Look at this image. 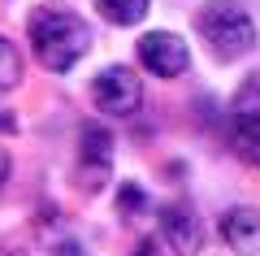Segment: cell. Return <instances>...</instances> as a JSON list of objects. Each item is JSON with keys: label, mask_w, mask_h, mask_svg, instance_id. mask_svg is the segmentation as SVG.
I'll use <instances>...</instances> for the list:
<instances>
[{"label": "cell", "mask_w": 260, "mask_h": 256, "mask_svg": "<svg viewBox=\"0 0 260 256\" xmlns=\"http://www.w3.org/2000/svg\"><path fill=\"white\" fill-rule=\"evenodd\" d=\"M26 31H30V48H35L39 65L52 74H65L91 48L87 22L74 9H65V5H35L26 18Z\"/></svg>", "instance_id": "1"}, {"label": "cell", "mask_w": 260, "mask_h": 256, "mask_svg": "<svg viewBox=\"0 0 260 256\" xmlns=\"http://www.w3.org/2000/svg\"><path fill=\"white\" fill-rule=\"evenodd\" d=\"M195 31L217 61H239L256 48V22L239 0H208L195 13Z\"/></svg>", "instance_id": "2"}, {"label": "cell", "mask_w": 260, "mask_h": 256, "mask_svg": "<svg viewBox=\"0 0 260 256\" xmlns=\"http://www.w3.org/2000/svg\"><path fill=\"white\" fill-rule=\"evenodd\" d=\"M91 104L109 118H130L143 104V82L130 65H109L91 78Z\"/></svg>", "instance_id": "3"}, {"label": "cell", "mask_w": 260, "mask_h": 256, "mask_svg": "<svg viewBox=\"0 0 260 256\" xmlns=\"http://www.w3.org/2000/svg\"><path fill=\"white\" fill-rule=\"evenodd\" d=\"M109 165H113V130H104L100 122H83V130H78V174H74V183L83 191H100L109 183Z\"/></svg>", "instance_id": "4"}, {"label": "cell", "mask_w": 260, "mask_h": 256, "mask_svg": "<svg viewBox=\"0 0 260 256\" xmlns=\"http://www.w3.org/2000/svg\"><path fill=\"white\" fill-rule=\"evenodd\" d=\"M139 61L148 74H156V78H178V74H186V65H191V48H186L182 35H174V31H152V35L139 39Z\"/></svg>", "instance_id": "5"}, {"label": "cell", "mask_w": 260, "mask_h": 256, "mask_svg": "<svg viewBox=\"0 0 260 256\" xmlns=\"http://www.w3.org/2000/svg\"><path fill=\"white\" fill-rule=\"evenodd\" d=\"M156 221H160V235H165V243H169L174 256H200V247H204V226H200V213L186 200L160 204Z\"/></svg>", "instance_id": "6"}, {"label": "cell", "mask_w": 260, "mask_h": 256, "mask_svg": "<svg viewBox=\"0 0 260 256\" xmlns=\"http://www.w3.org/2000/svg\"><path fill=\"white\" fill-rule=\"evenodd\" d=\"M221 239L239 256H260V213L256 209H230L221 217Z\"/></svg>", "instance_id": "7"}, {"label": "cell", "mask_w": 260, "mask_h": 256, "mask_svg": "<svg viewBox=\"0 0 260 256\" xmlns=\"http://www.w3.org/2000/svg\"><path fill=\"white\" fill-rule=\"evenodd\" d=\"M256 135H260V87L247 82L230 104V139L234 144H247Z\"/></svg>", "instance_id": "8"}, {"label": "cell", "mask_w": 260, "mask_h": 256, "mask_svg": "<svg viewBox=\"0 0 260 256\" xmlns=\"http://www.w3.org/2000/svg\"><path fill=\"white\" fill-rule=\"evenodd\" d=\"M148 5L152 0H95V13L113 26H139L148 18Z\"/></svg>", "instance_id": "9"}, {"label": "cell", "mask_w": 260, "mask_h": 256, "mask_svg": "<svg viewBox=\"0 0 260 256\" xmlns=\"http://www.w3.org/2000/svg\"><path fill=\"white\" fill-rule=\"evenodd\" d=\"M18 82H22V56H18V48L9 39L0 35V92H9Z\"/></svg>", "instance_id": "10"}, {"label": "cell", "mask_w": 260, "mask_h": 256, "mask_svg": "<svg viewBox=\"0 0 260 256\" xmlns=\"http://www.w3.org/2000/svg\"><path fill=\"white\" fill-rule=\"evenodd\" d=\"M117 209L126 213V217L148 213V195H143V187H139V183H121V187H117Z\"/></svg>", "instance_id": "11"}, {"label": "cell", "mask_w": 260, "mask_h": 256, "mask_svg": "<svg viewBox=\"0 0 260 256\" xmlns=\"http://www.w3.org/2000/svg\"><path fill=\"white\" fill-rule=\"evenodd\" d=\"M239 152H243V156H251V161L260 165V135H256V139H247V144H239Z\"/></svg>", "instance_id": "12"}, {"label": "cell", "mask_w": 260, "mask_h": 256, "mask_svg": "<svg viewBox=\"0 0 260 256\" xmlns=\"http://www.w3.org/2000/svg\"><path fill=\"white\" fill-rule=\"evenodd\" d=\"M9 183V152H5V148H0V187Z\"/></svg>", "instance_id": "13"}, {"label": "cell", "mask_w": 260, "mask_h": 256, "mask_svg": "<svg viewBox=\"0 0 260 256\" xmlns=\"http://www.w3.org/2000/svg\"><path fill=\"white\" fill-rule=\"evenodd\" d=\"M135 256H156V243H152V239H143V243H139V252H135Z\"/></svg>", "instance_id": "14"}, {"label": "cell", "mask_w": 260, "mask_h": 256, "mask_svg": "<svg viewBox=\"0 0 260 256\" xmlns=\"http://www.w3.org/2000/svg\"><path fill=\"white\" fill-rule=\"evenodd\" d=\"M0 256H18V252H13V247H0Z\"/></svg>", "instance_id": "15"}]
</instances>
